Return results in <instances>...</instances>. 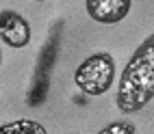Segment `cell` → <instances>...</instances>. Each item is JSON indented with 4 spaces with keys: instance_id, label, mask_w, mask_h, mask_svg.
Instances as JSON below:
<instances>
[{
    "instance_id": "obj_2",
    "label": "cell",
    "mask_w": 154,
    "mask_h": 134,
    "mask_svg": "<svg viewBox=\"0 0 154 134\" xmlns=\"http://www.w3.org/2000/svg\"><path fill=\"white\" fill-rule=\"evenodd\" d=\"M74 82L85 95H104L115 82V58L109 52H96L87 56L76 67Z\"/></svg>"
},
{
    "instance_id": "obj_1",
    "label": "cell",
    "mask_w": 154,
    "mask_h": 134,
    "mask_svg": "<svg viewBox=\"0 0 154 134\" xmlns=\"http://www.w3.org/2000/svg\"><path fill=\"white\" fill-rule=\"evenodd\" d=\"M154 100V35L146 37L132 52L117 82L115 106L124 112L143 110Z\"/></svg>"
},
{
    "instance_id": "obj_3",
    "label": "cell",
    "mask_w": 154,
    "mask_h": 134,
    "mask_svg": "<svg viewBox=\"0 0 154 134\" xmlns=\"http://www.w3.org/2000/svg\"><path fill=\"white\" fill-rule=\"evenodd\" d=\"M0 39L11 48H26L30 43V24L13 9L0 11Z\"/></svg>"
},
{
    "instance_id": "obj_6",
    "label": "cell",
    "mask_w": 154,
    "mask_h": 134,
    "mask_svg": "<svg viewBox=\"0 0 154 134\" xmlns=\"http://www.w3.org/2000/svg\"><path fill=\"white\" fill-rule=\"evenodd\" d=\"M137 128L130 126V123H109V126H104L100 130V134H135Z\"/></svg>"
},
{
    "instance_id": "obj_8",
    "label": "cell",
    "mask_w": 154,
    "mask_h": 134,
    "mask_svg": "<svg viewBox=\"0 0 154 134\" xmlns=\"http://www.w3.org/2000/svg\"><path fill=\"white\" fill-rule=\"evenodd\" d=\"M33 2H46V0H33Z\"/></svg>"
},
{
    "instance_id": "obj_7",
    "label": "cell",
    "mask_w": 154,
    "mask_h": 134,
    "mask_svg": "<svg viewBox=\"0 0 154 134\" xmlns=\"http://www.w3.org/2000/svg\"><path fill=\"white\" fill-rule=\"evenodd\" d=\"M0 65H2V50H0Z\"/></svg>"
},
{
    "instance_id": "obj_5",
    "label": "cell",
    "mask_w": 154,
    "mask_h": 134,
    "mask_svg": "<svg viewBox=\"0 0 154 134\" xmlns=\"http://www.w3.org/2000/svg\"><path fill=\"white\" fill-rule=\"evenodd\" d=\"M0 134H46V126L35 119H15L0 126Z\"/></svg>"
},
{
    "instance_id": "obj_4",
    "label": "cell",
    "mask_w": 154,
    "mask_h": 134,
    "mask_svg": "<svg viewBox=\"0 0 154 134\" xmlns=\"http://www.w3.org/2000/svg\"><path fill=\"white\" fill-rule=\"evenodd\" d=\"M132 0H85L87 15L98 24H117L130 13Z\"/></svg>"
}]
</instances>
